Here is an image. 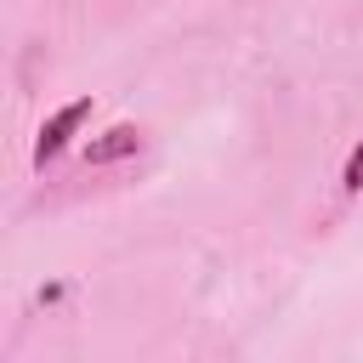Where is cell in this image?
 Listing matches in <instances>:
<instances>
[{
    "mask_svg": "<svg viewBox=\"0 0 363 363\" xmlns=\"http://www.w3.org/2000/svg\"><path fill=\"white\" fill-rule=\"evenodd\" d=\"M340 187H346V193H363V142L352 147V159H346V170H340Z\"/></svg>",
    "mask_w": 363,
    "mask_h": 363,
    "instance_id": "obj_3",
    "label": "cell"
},
{
    "mask_svg": "<svg viewBox=\"0 0 363 363\" xmlns=\"http://www.w3.org/2000/svg\"><path fill=\"white\" fill-rule=\"evenodd\" d=\"M136 147H142L136 125H108L96 142H85V164H113V159H130Z\"/></svg>",
    "mask_w": 363,
    "mask_h": 363,
    "instance_id": "obj_2",
    "label": "cell"
},
{
    "mask_svg": "<svg viewBox=\"0 0 363 363\" xmlns=\"http://www.w3.org/2000/svg\"><path fill=\"white\" fill-rule=\"evenodd\" d=\"M91 119V96H74V102H62L45 125H40V136H34V164H45V159H57L74 136H79V125Z\"/></svg>",
    "mask_w": 363,
    "mask_h": 363,
    "instance_id": "obj_1",
    "label": "cell"
}]
</instances>
